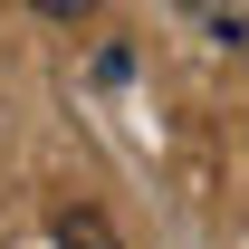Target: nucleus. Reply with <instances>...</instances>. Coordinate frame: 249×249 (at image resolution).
<instances>
[{"label":"nucleus","mask_w":249,"mask_h":249,"mask_svg":"<svg viewBox=\"0 0 249 249\" xmlns=\"http://www.w3.org/2000/svg\"><path fill=\"white\" fill-rule=\"evenodd\" d=\"M29 10H48V19H77V10H96V0H29Z\"/></svg>","instance_id":"2"},{"label":"nucleus","mask_w":249,"mask_h":249,"mask_svg":"<svg viewBox=\"0 0 249 249\" xmlns=\"http://www.w3.org/2000/svg\"><path fill=\"white\" fill-rule=\"evenodd\" d=\"M58 249H106V220H96V211H77V220H58Z\"/></svg>","instance_id":"1"}]
</instances>
